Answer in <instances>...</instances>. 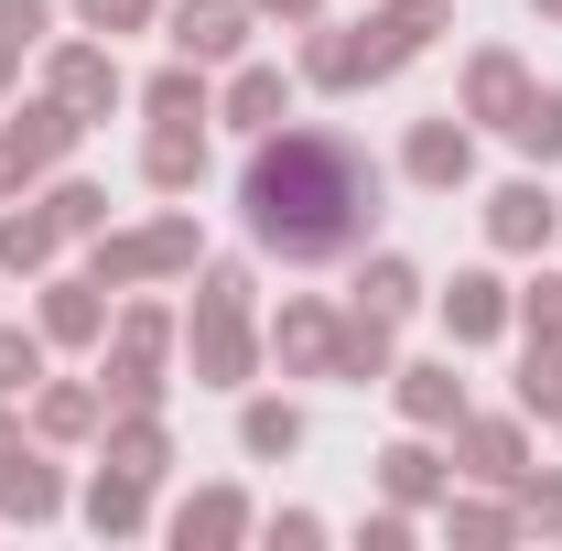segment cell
Returning a JSON list of instances; mask_svg holds the SVG:
<instances>
[{"instance_id":"1","label":"cell","mask_w":562,"mask_h":551,"mask_svg":"<svg viewBox=\"0 0 562 551\" xmlns=\"http://www.w3.org/2000/svg\"><path fill=\"white\" fill-rule=\"evenodd\" d=\"M238 216H249V238H260L271 260H292V271L357 260L368 227H379V162H368L347 131H325V120H281V131L249 140Z\"/></svg>"},{"instance_id":"2","label":"cell","mask_w":562,"mask_h":551,"mask_svg":"<svg viewBox=\"0 0 562 551\" xmlns=\"http://www.w3.org/2000/svg\"><path fill=\"white\" fill-rule=\"evenodd\" d=\"M184 357H195L206 390H249V368H260V325H249V271H238V260H195Z\"/></svg>"},{"instance_id":"3","label":"cell","mask_w":562,"mask_h":551,"mask_svg":"<svg viewBox=\"0 0 562 551\" xmlns=\"http://www.w3.org/2000/svg\"><path fill=\"white\" fill-rule=\"evenodd\" d=\"M195 260H206V238H195V216L173 206V216H151V227H120V238L98 227V260L87 271L109 281V292H140V281H173V271H195Z\"/></svg>"},{"instance_id":"4","label":"cell","mask_w":562,"mask_h":551,"mask_svg":"<svg viewBox=\"0 0 562 551\" xmlns=\"http://www.w3.org/2000/svg\"><path fill=\"white\" fill-rule=\"evenodd\" d=\"M173 336H184V325H173L162 303H131V314L98 336V390H109V401H162V357H173Z\"/></svg>"},{"instance_id":"5","label":"cell","mask_w":562,"mask_h":551,"mask_svg":"<svg viewBox=\"0 0 562 551\" xmlns=\"http://www.w3.org/2000/svg\"><path fill=\"white\" fill-rule=\"evenodd\" d=\"M76 140H87V120H76L66 98H33L22 120H0V195H22L33 173H55Z\"/></svg>"},{"instance_id":"6","label":"cell","mask_w":562,"mask_h":551,"mask_svg":"<svg viewBox=\"0 0 562 551\" xmlns=\"http://www.w3.org/2000/svg\"><path fill=\"white\" fill-rule=\"evenodd\" d=\"M401 173H412L422 195H465V184H476V131H465V109H432V120H412V140H401Z\"/></svg>"},{"instance_id":"7","label":"cell","mask_w":562,"mask_h":551,"mask_svg":"<svg viewBox=\"0 0 562 551\" xmlns=\"http://www.w3.org/2000/svg\"><path fill=\"white\" fill-rule=\"evenodd\" d=\"M162 22H173V55H184V66H238L260 11H249V0H173Z\"/></svg>"},{"instance_id":"8","label":"cell","mask_w":562,"mask_h":551,"mask_svg":"<svg viewBox=\"0 0 562 551\" xmlns=\"http://www.w3.org/2000/svg\"><path fill=\"white\" fill-rule=\"evenodd\" d=\"M432 33H443V0H390V11H368V22H357V66H368V87L401 76Z\"/></svg>"},{"instance_id":"9","label":"cell","mask_w":562,"mask_h":551,"mask_svg":"<svg viewBox=\"0 0 562 551\" xmlns=\"http://www.w3.org/2000/svg\"><path fill=\"white\" fill-rule=\"evenodd\" d=\"M44 98H66L76 120H109L120 98H131V76L109 44H55V66H44Z\"/></svg>"},{"instance_id":"10","label":"cell","mask_w":562,"mask_h":551,"mask_svg":"<svg viewBox=\"0 0 562 551\" xmlns=\"http://www.w3.org/2000/svg\"><path fill=\"white\" fill-rule=\"evenodd\" d=\"M552 227H562V195L541 184V173H519V184H497V195H487V238L508 249V260H541Z\"/></svg>"},{"instance_id":"11","label":"cell","mask_w":562,"mask_h":551,"mask_svg":"<svg viewBox=\"0 0 562 551\" xmlns=\"http://www.w3.org/2000/svg\"><path fill=\"white\" fill-rule=\"evenodd\" d=\"M508 325H519V292H508L497 271H454L443 281V336L454 346H497Z\"/></svg>"},{"instance_id":"12","label":"cell","mask_w":562,"mask_h":551,"mask_svg":"<svg viewBox=\"0 0 562 551\" xmlns=\"http://www.w3.org/2000/svg\"><path fill=\"white\" fill-rule=\"evenodd\" d=\"M390 401L412 432H454L465 421V379H454V357H412V368H390Z\"/></svg>"},{"instance_id":"13","label":"cell","mask_w":562,"mask_h":551,"mask_svg":"<svg viewBox=\"0 0 562 551\" xmlns=\"http://www.w3.org/2000/svg\"><path fill=\"white\" fill-rule=\"evenodd\" d=\"M98 465H131V476H162L173 465V432H162V401H120L98 421Z\"/></svg>"},{"instance_id":"14","label":"cell","mask_w":562,"mask_h":551,"mask_svg":"<svg viewBox=\"0 0 562 551\" xmlns=\"http://www.w3.org/2000/svg\"><path fill=\"white\" fill-rule=\"evenodd\" d=\"M454 465L487 486H519V465H530V443H519V412H465L454 421Z\"/></svg>"},{"instance_id":"15","label":"cell","mask_w":562,"mask_h":551,"mask_svg":"<svg viewBox=\"0 0 562 551\" xmlns=\"http://www.w3.org/2000/svg\"><path fill=\"white\" fill-rule=\"evenodd\" d=\"M140 184H151V195H195V184H206V120H151Z\"/></svg>"},{"instance_id":"16","label":"cell","mask_w":562,"mask_h":551,"mask_svg":"<svg viewBox=\"0 0 562 551\" xmlns=\"http://www.w3.org/2000/svg\"><path fill=\"white\" fill-rule=\"evenodd\" d=\"M336 325H347V314H325V303H281L260 346H271L292 379H325V368H336Z\"/></svg>"},{"instance_id":"17","label":"cell","mask_w":562,"mask_h":551,"mask_svg":"<svg viewBox=\"0 0 562 551\" xmlns=\"http://www.w3.org/2000/svg\"><path fill=\"white\" fill-rule=\"evenodd\" d=\"M519 98H530V66H519L508 44H487V55L465 66V98H454V109H465V120H487V131H508V120H519Z\"/></svg>"},{"instance_id":"18","label":"cell","mask_w":562,"mask_h":551,"mask_svg":"<svg viewBox=\"0 0 562 551\" xmlns=\"http://www.w3.org/2000/svg\"><path fill=\"white\" fill-rule=\"evenodd\" d=\"M0 519H22V530H44V519H66V476L22 443V454H0Z\"/></svg>"},{"instance_id":"19","label":"cell","mask_w":562,"mask_h":551,"mask_svg":"<svg viewBox=\"0 0 562 551\" xmlns=\"http://www.w3.org/2000/svg\"><path fill=\"white\" fill-rule=\"evenodd\" d=\"M109 336V281H44V346H98Z\"/></svg>"},{"instance_id":"20","label":"cell","mask_w":562,"mask_h":551,"mask_svg":"<svg viewBox=\"0 0 562 551\" xmlns=\"http://www.w3.org/2000/svg\"><path fill=\"white\" fill-rule=\"evenodd\" d=\"M401 325H379V314H347V325H336V368H325V379H347V390H390V368H401Z\"/></svg>"},{"instance_id":"21","label":"cell","mask_w":562,"mask_h":551,"mask_svg":"<svg viewBox=\"0 0 562 551\" xmlns=\"http://www.w3.org/2000/svg\"><path fill=\"white\" fill-rule=\"evenodd\" d=\"M109 421V390H87V379H33V432L44 443H87Z\"/></svg>"},{"instance_id":"22","label":"cell","mask_w":562,"mask_h":551,"mask_svg":"<svg viewBox=\"0 0 562 551\" xmlns=\"http://www.w3.org/2000/svg\"><path fill=\"white\" fill-rule=\"evenodd\" d=\"M87 530H98V541H131V530H151V476H131V465H98V486H87Z\"/></svg>"},{"instance_id":"23","label":"cell","mask_w":562,"mask_h":551,"mask_svg":"<svg viewBox=\"0 0 562 551\" xmlns=\"http://www.w3.org/2000/svg\"><path fill=\"white\" fill-rule=\"evenodd\" d=\"M281 109H292V76H281V66H238V76H227V98H216V120L249 131V140L281 131Z\"/></svg>"},{"instance_id":"24","label":"cell","mask_w":562,"mask_h":551,"mask_svg":"<svg viewBox=\"0 0 562 551\" xmlns=\"http://www.w3.org/2000/svg\"><path fill=\"white\" fill-rule=\"evenodd\" d=\"M443 465H454V454H432V432H401V443L379 454V486H390V508H432V497H443Z\"/></svg>"},{"instance_id":"25","label":"cell","mask_w":562,"mask_h":551,"mask_svg":"<svg viewBox=\"0 0 562 551\" xmlns=\"http://www.w3.org/2000/svg\"><path fill=\"white\" fill-rule=\"evenodd\" d=\"M357 314H379V325H412L422 314V271L401 249H368V271H357Z\"/></svg>"},{"instance_id":"26","label":"cell","mask_w":562,"mask_h":551,"mask_svg":"<svg viewBox=\"0 0 562 551\" xmlns=\"http://www.w3.org/2000/svg\"><path fill=\"white\" fill-rule=\"evenodd\" d=\"M55 249H66V227H55V206H11L0 216V271H55Z\"/></svg>"},{"instance_id":"27","label":"cell","mask_w":562,"mask_h":551,"mask_svg":"<svg viewBox=\"0 0 562 551\" xmlns=\"http://www.w3.org/2000/svg\"><path fill=\"white\" fill-rule=\"evenodd\" d=\"M238 530H249V497H238V486H206V497H184V508H173V541H184V551L238 541Z\"/></svg>"},{"instance_id":"28","label":"cell","mask_w":562,"mask_h":551,"mask_svg":"<svg viewBox=\"0 0 562 551\" xmlns=\"http://www.w3.org/2000/svg\"><path fill=\"white\" fill-rule=\"evenodd\" d=\"M303 87H325V98H347V87H368V66H357V33H336V22H314V44H303Z\"/></svg>"},{"instance_id":"29","label":"cell","mask_w":562,"mask_h":551,"mask_svg":"<svg viewBox=\"0 0 562 551\" xmlns=\"http://www.w3.org/2000/svg\"><path fill=\"white\" fill-rule=\"evenodd\" d=\"M140 109H151V120H216V98H206V66H184V55H173V66H162L151 87H140Z\"/></svg>"},{"instance_id":"30","label":"cell","mask_w":562,"mask_h":551,"mask_svg":"<svg viewBox=\"0 0 562 551\" xmlns=\"http://www.w3.org/2000/svg\"><path fill=\"white\" fill-rule=\"evenodd\" d=\"M292 443H303V412H292V401H249V412H238V454L271 465V454H292Z\"/></svg>"},{"instance_id":"31","label":"cell","mask_w":562,"mask_h":551,"mask_svg":"<svg viewBox=\"0 0 562 551\" xmlns=\"http://www.w3.org/2000/svg\"><path fill=\"white\" fill-rule=\"evenodd\" d=\"M508 140H519L530 162H562V87H530L519 120H508Z\"/></svg>"},{"instance_id":"32","label":"cell","mask_w":562,"mask_h":551,"mask_svg":"<svg viewBox=\"0 0 562 551\" xmlns=\"http://www.w3.org/2000/svg\"><path fill=\"white\" fill-rule=\"evenodd\" d=\"M519 412L562 421V336H530V357H519Z\"/></svg>"},{"instance_id":"33","label":"cell","mask_w":562,"mask_h":551,"mask_svg":"<svg viewBox=\"0 0 562 551\" xmlns=\"http://www.w3.org/2000/svg\"><path fill=\"white\" fill-rule=\"evenodd\" d=\"M33 379H44V325H33V336H22V325H0V401H22Z\"/></svg>"},{"instance_id":"34","label":"cell","mask_w":562,"mask_h":551,"mask_svg":"<svg viewBox=\"0 0 562 551\" xmlns=\"http://www.w3.org/2000/svg\"><path fill=\"white\" fill-rule=\"evenodd\" d=\"M76 22H87V33H109V44H120V33H151V22H162V0H66Z\"/></svg>"},{"instance_id":"35","label":"cell","mask_w":562,"mask_h":551,"mask_svg":"<svg viewBox=\"0 0 562 551\" xmlns=\"http://www.w3.org/2000/svg\"><path fill=\"white\" fill-rule=\"evenodd\" d=\"M44 206H55V227H66V238H98V227H109V195H98V184H55V195H44Z\"/></svg>"},{"instance_id":"36","label":"cell","mask_w":562,"mask_h":551,"mask_svg":"<svg viewBox=\"0 0 562 551\" xmlns=\"http://www.w3.org/2000/svg\"><path fill=\"white\" fill-rule=\"evenodd\" d=\"M55 33V0H0V55H33Z\"/></svg>"},{"instance_id":"37","label":"cell","mask_w":562,"mask_h":551,"mask_svg":"<svg viewBox=\"0 0 562 551\" xmlns=\"http://www.w3.org/2000/svg\"><path fill=\"white\" fill-rule=\"evenodd\" d=\"M519 530H562V476H530L519 465Z\"/></svg>"},{"instance_id":"38","label":"cell","mask_w":562,"mask_h":551,"mask_svg":"<svg viewBox=\"0 0 562 551\" xmlns=\"http://www.w3.org/2000/svg\"><path fill=\"white\" fill-rule=\"evenodd\" d=\"M443 530H454V541H508L519 508H454V497H443Z\"/></svg>"},{"instance_id":"39","label":"cell","mask_w":562,"mask_h":551,"mask_svg":"<svg viewBox=\"0 0 562 551\" xmlns=\"http://www.w3.org/2000/svg\"><path fill=\"white\" fill-rule=\"evenodd\" d=\"M519 325H530V336H562V271H541L519 292Z\"/></svg>"},{"instance_id":"40","label":"cell","mask_w":562,"mask_h":551,"mask_svg":"<svg viewBox=\"0 0 562 551\" xmlns=\"http://www.w3.org/2000/svg\"><path fill=\"white\" fill-rule=\"evenodd\" d=\"M249 11H260V22H303V33L325 22V0H249Z\"/></svg>"},{"instance_id":"41","label":"cell","mask_w":562,"mask_h":551,"mask_svg":"<svg viewBox=\"0 0 562 551\" xmlns=\"http://www.w3.org/2000/svg\"><path fill=\"white\" fill-rule=\"evenodd\" d=\"M0 454H22V421H11V401H0Z\"/></svg>"},{"instance_id":"42","label":"cell","mask_w":562,"mask_h":551,"mask_svg":"<svg viewBox=\"0 0 562 551\" xmlns=\"http://www.w3.org/2000/svg\"><path fill=\"white\" fill-rule=\"evenodd\" d=\"M530 11H541V22H562V0H530Z\"/></svg>"},{"instance_id":"43","label":"cell","mask_w":562,"mask_h":551,"mask_svg":"<svg viewBox=\"0 0 562 551\" xmlns=\"http://www.w3.org/2000/svg\"><path fill=\"white\" fill-rule=\"evenodd\" d=\"M11 66H22V55H0V87H11Z\"/></svg>"}]
</instances>
